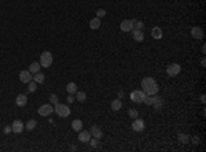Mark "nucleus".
Returning <instances> with one entry per match:
<instances>
[{"mask_svg":"<svg viewBox=\"0 0 206 152\" xmlns=\"http://www.w3.org/2000/svg\"><path fill=\"white\" fill-rule=\"evenodd\" d=\"M54 111H55V114L58 115V117H61V118H67V117L70 115V112H72L70 108H69V106H66V104H61V103L55 104Z\"/></svg>","mask_w":206,"mask_h":152,"instance_id":"obj_1","label":"nucleus"},{"mask_svg":"<svg viewBox=\"0 0 206 152\" xmlns=\"http://www.w3.org/2000/svg\"><path fill=\"white\" fill-rule=\"evenodd\" d=\"M52 60H54V58H52V54H51L50 51H44L41 55H40V64L44 69L50 67L51 64H52Z\"/></svg>","mask_w":206,"mask_h":152,"instance_id":"obj_2","label":"nucleus"},{"mask_svg":"<svg viewBox=\"0 0 206 152\" xmlns=\"http://www.w3.org/2000/svg\"><path fill=\"white\" fill-rule=\"evenodd\" d=\"M146 96H147V95H146L143 90H132L129 95L130 100L133 101V103H143Z\"/></svg>","mask_w":206,"mask_h":152,"instance_id":"obj_3","label":"nucleus"},{"mask_svg":"<svg viewBox=\"0 0 206 152\" xmlns=\"http://www.w3.org/2000/svg\"><path fill=\"white\" fill-rule=\"evenodd\" d=\"M181 71V66L179 63H170L166 67V74H168L169 77H176L179 76Z\"/></svg>","mask_w":206,"mask_h":152,"instance_id":"obj_4","label":"nucleus"},{"mask_svg":"<svg viewBox=\"0 0 206 152\" xmlns=\"http://www.w3.org/2000/svg\"><path fill=\"white\" fill-rule=\"evenodd\" d=\"M144 127H146V123H144L143 119H140L139 117L133 119V122H132V130H135V131H143Z\"/></svg>","mask_w":206,"mask_h":152,"instance_id":"obj_5","label":"nucleus"},{"mask_svg":"<svg viewBox=\"0 0 206 152\" xmlns=\"http://www.w3.org/2000/svg\"><path fill=\"white\" fill-rule=\"evenodd\" d=\"M54 112V107L51 106V104H43V106L38 107V114L41 115V117H48Z\"/></svg>","mask_w":206,"mask_h":152,"instance_id":"obj_6","label":"nucleus"},{"mask_svg":"<svg viewBox=\"0 0 206 152\" xmlns=\"http://www.w3.org/2000/svg\"><path fill=\"white\" fill-rule=\"evenodd\" d=\"M120 29H121V32H124V33L132 32V29H133V22H132V19H124V21L120 23Z\"/></svg>","mask_w":206,"mask_h":152,"instance_id":"obj_7","label":"nucleus"},{"mask_svg":"<svg viewBox=\"0 0 206 152\" xmlns=\"http://www.w3.org/2000/svg\"><path fill=\"white\" fill-rule=\"evenodd\" d=\"M33 80V74L29 71V70H22L19 73V81H21L22 84H28L30 81Z\"/></svg>","mask_w":206,"mask_h":152,"instance_id":"obj_8","label":"nucleus"},{"mask_svg":"<svg viewBox=\"0 0 206 152\" xmlns=\"http://www.w3.org/2000/svg\"><path fill=\"white\" fill-rule=\"evenodd\" d=\"M11 129H13V133H22L24 131V129H25V125L22 123V121H19V119H15L13 123H11Z\"/></svg>","mask_w":206,"mask_h":152,"instance_id":"obj_9","label":"nucleus"},{"mask_svg":"<svg viewBox=\"0 0 206 152\" xmlns=\"http://www.w3.org/2000/svg\"><path fill=\"white\" fill-rule=\"evenodd\" d=\"M158 90H160V86H158V84H157V81L154 82V84L148 85L147 88L143 89V92L146 93V95H158Z\"/></svg>","mask_w":206,"mask_h":152,"instance_id":"obj_10","label":"nucleus"},{"mask_svg":"<svg viewBox=\"0 0 206 152\" xmlns=\"http://www.w3.org/2000/svg\"><path fill=\"white\" fill-rule=\"evenodd\" d=\"M191 36H192L194 38H197V40H201V38H203V30H202V28H199V26H194V28H191Z\"/></svg>","mask_w":206,"mask_h":152,"instance_id":"obj_11","label":"nucleus"},{"mask_svg":"<svg viewBox=\"0 0 206 152\" xmlns=\"http://www.w3.org/2000/svg\"><path fill=\"white\" fill-rule=\"evenodd\" d=\"M15 104H17L18 107H25L26 104H28V96L24 95V93L18 95L17 99H15Z\"/></svg>","mask_w":206,"mask_h":152,"instance_id":"obj_12","label":"nucleus"},{"mask_svg":"<svg viewBox=\"0 0 206 152\" xmlns=\"http://www.w3.org/2000/svg\"><path fill=\"white\" fill-rule=\"evenodd\" d=\"M89 133H91L92 137H95V139H98V140H101L102 137H103V131H102L101 127H98V126L91 127V129H89Z\"/></svg>","mask_w":206,"mask_h":152,"instance_id":"obj_13","label":"nucleus"},{"mask_svg":"<svg viewBox=\"0 0 206 152\" xmlns=\"http://www.w3.org/2000/svg\"><path fill=\"white\" fill-rule=\"evenodd\" d=\"M151 37L154 40H161V38L164 37V33H162V29L158 28V26H154L151 29Z\"/></svg>","mask_w":206,"mask_h":152,"instance_id":"obj_14","label":"nucleus"},{"mask_svg":"<svg viewBox=\"0 0 206 152\" xmlns=\"http://www.w3.org/2000/svg\"><path fill=\"white\" fill-rule=\"evenodd\" d=\"M132 37L136 42H142L144 40V33L143 30H132Z\"/></svg>","mask_w":206,"mask_h":152,"instance_id":"obj_15","label":"nucleus"},{"mask_svg":"<svg viewBox=\"0 0 206 152\" xmlns=\"http://www.w3.org/2000/svg\"><path fill=\"white\" fill-rule=\"evenodd\" d=\"M91 133H89L88 130L87 131H81L80 130V133H78V140H80L81 143H89V140H91Z\"/></svg>","mask_w":206,"mask_h":152,"instance_id":"obj_16","label":"nucleus"},{"mask_svg":"<svg viewBox=\"0 0 206 152\" xmlns=\"http://www.w3.org/2000/svg\"><path fill=\"white\" fill-rule=\"evenodd\" d=\"M101 25H102L101 18H98V17L92 18V19L89 21V28H91V29H92V30H96V29H99V28H101Z\"/></svg>","mask_w":206,"mask_h":152,"instance_id":"obj_17","label":"nucleus"},{"mask_svg":"<svg viewBox=\"0 0 206 152\" xmlns=\"http://www.w3.org/2000/svg\"><path fill=\"white\" fill-rule=\"evenodd\" d=\"M110 107H111V110L113 111H120L122 107V101L121 99H114L111 103H110Z\"/></svg>","mask_w":206,"mask_h":152,"instance_id":"obj_18","label":"nucleus"},{"mask_svg":"<svg viewBox=\"0 0 206 152\" xmlns=\"http://www.w3.org/2000/svg\"><path fill=\"white\" fill-rule=\"evenodd\" d=\"M40 69H41V64H40V62H33V63L29 64V71L32 73V74H36V73L40 71Z\"/></svg>","mask_w":206,"mask_h":152,"instance_id":"obj_19","label":"nucleus"},{"mask_svg":"<svg viewBox=\"0 0 206 152\" xmlns=\"http://www.w3.org/2000/svg\"><path fill=\"white\" fill-rule=\"evenodd\" d=\"M72 129L74 131L83 130V121H81V119H74V121L72 122Z\"/></svg>","mask_w":206,"mask_h":152,"instance_id":"obj_20","label":"nucleus"},{"mask_svg":"<svg viewBox=\"0 0 206 152\" xmlns=\"http://www.w3.org/2000/svg\"><path fill=\"white\" fill-rule=\"evenodd\" d=\"M155 82V80L153 78V77H144L143 80H142V88H147L148 85H151V84H154Z\"/></svg>","mask_w":206,"mask_h":152,"instance_id":"obj_21","label":"nucleus"},{"mask_svg":"<svg viewBox=\"0 0 206 152\" xmlns=\"http://www.w3.org/2000/svg\"><path fill=\"white\" fill-rule=\"evenodd\" d=\"M66 90H67V93L74 95V93L77 92V84L76 82H69V84L66 85Z\"/></svg>","mask_w":206,"mask_h":152,"instance_id":"obj_22","label":"nucleus"},{"mask_svg":"<svg viewBox=\"0 0 206 152\" xmlns=\"http://www.w3.org/2000/svg\"><path fill=\"white\" fill-rule=\"evenodd\" d=\"M44 80H46V77H44V74H41L40 71L33 74V81H36L37 84H44Z\"/></svg>","mask_w":206,"mask_h":152,"instance_id":"obj_23","label":"nucleus"},{"mask_svg":"<svg viewBox=\"0 0 206 152\" xmlns=\"http://www.w3.org/2000/svg\"><path fill=\"white\" fill-rule=\"evenodd\" d=\"M157 97H158V95H147V96H146V99H144L143 103H146L147 106H153V103L155 101Z\"/></svg>","mask_w":206,"mask_h":152,"instance_id":"obj_24","label":"nucleus"},{"mask_svg":"<svg viewBox=\"0 0 206 152\" xmlns=\"http://www.w3.org/2000/svg\"><path fill=\"white\" fill-rule=\"evenodd\" d=\"M153 106H154V110L160 111L161 108H162V106H164V101H162V99H161V97L158 96V97L155 99V101L153 103Z\"/></svg>","mask_w":206,"mask_h":152,"instance_id":"obj_25","label":"nucleus"},{"mask_svg":"<svg viewBox=\"0 0 206 152\" xmlns=\"http://www.w3.org/2000/svg\"><path fill=\"white\" fill-rule=\"evenodd\" d=\"M132 22H133V29H132V30H143L144 29V23L142 21L132 19Z\"/></svg>","mask_w":206,"mask_h":152,"instance_id":"obj_26","label":"nucleus"},{"mask_svg":"<svg viewBox=\"0 0 206 152\" xmlns=\"http://www.w3.org/2000/svg\"><path fill=\"white\" fill-rule=\"evenodd\" d=\"M36 126H37V121L36 119H29L28 123L25 125V127L28 130H33V129H36Z\"/></svg>","mask_w":206,"mask_h":152,"instance_id":"obj_27","label":"nucleus"},{"mask_svg":"<svg viewBox=\"0 0 206 152\" xmlns=\"http://www.w3.org/2000/svg\"><path fill=\"white\" fill-rule=\"evenodd\" d=\"M179 141L181 144H188L190 143V136L185 133H179Z\"/></svg>","mask_w":206,"mask_h":152,"instance_id":"obj_28","label":"nucleus"},{"mask_svg":"<svg viewBox=\"0 0 206 152\" xmlns=\"http://www.w3.org/2000/svg\"><path fill=\"white\" fill-rule=\"evenodd\" d=\"M28 90H29V92H36V90H37V82H36V81H30V82H28Z\"/></svg>","mask_w":206,"mask_h":152,"instance_id":"obj_29","label":"nucleus"},{"mask_svg":"<svg viewBox=\"0 0 206 152\" xmlns=\"http://www.w3.org/2000/svg\"><path fill=\"white\" fill-rule=\"evenodd\" d=\"M76 99H77V101L84 103L87 100V95H85V92H76Z\"/></svg>","mask_w":206,"mask_h":152,"instance_id":"obj_30","label":"nucleus"},{"mask_svg":"<svg viewBox=\"0 0 206 152\" xmlns=\"http://www.w3.org/2000/svg\"><path fill=\"white\" fill-rule=\"evenodd\" d=\"M128 115H129L132 119H135V118H138V117H139V111L130 108V110H128Z\"/></svg>","mask_w":206,"mask_h":152,"instance_id":"obj_31","label":"nucleus"},{"mask_svg":"<svg viewBox=\"0 0 206 152\" xmlns=\"http://www.w3.org/2000/svg\"><path fill=\"white\" fill-rule=\"evenodd\" d=\"M89 144H91V147H92V148H98V145H99V140L95 139V137H91Z\"/></svg>","mask_w":206,"mask_h":152,"instance_id":"obj_32","label":"nucleus"},{"mask_svg":"<svg viewBox=\"0 0 206 152\" xmlns=\"http://www.w3.org/2000/svg\"><path fill=\"white\" fill-rule=\"evenodd\" d=\"M58 96H56V95H54V93H52V95H50V103L51 104H58Z\"/></svg>","mask_w":206,"mask_h":152,"instance_id":"obj_33","label":"nucleus"},{"mask_svg":"<svg viewBox=\"0 0 206 152\" xmlns=\"http://www.w3.org/2000/svg\"><path fill=\"white\" fill-rule=\"evenodd\" d=\"M96 17H98V18H103V17H106V10L99 8V10L96 11Z\"/></svg>","mask_w":206,"mask_h":152,"instance_id":"obj_34","label":"nucleus"},{"mask_svg":"<svg viewBox=\"0 0 206 152\" xmlns=\"http://www.w3.org/2000/svg\"><path fill=\"white\" fill-rule=\"evenodd\" d=\"M13 131V129H11V125H7V126H4V129H3V133L4 134H10Z\"/></svg>","mask_w":206,"mask_h":152,"instance_id":"obj_35","label":"nucleus"},{"mask_svg":"<svg viewBox=\"0 0 206 152\" xmlns=\"http://www.w3.org/2000/svg\"><path fill=\"white\" fill-rule=\"evenodd\" d=\"M74 100H76V97L73 96V95H70V93H69V96L66 97V101H67V103H69V104H72V103H73V101H74Z\"/></svg>","mask_w":206,"mask_h":152,"instance_id":"obj_36","label":"nucleus"},{"mask_svg":"<svg viewBox=\"0 0 206 152\" xmlns=\"http://www.w3.org/2000/svg\"><path fill=\"white\" fill-rule=\"evenodd\" d=\"M190 141H192L194 144H199V143H201V139H199L198 136H194L192 139H190Z\"/></svg>","mask_w":206,"mask_h":152,"instance_id":"obj_37","label":"nucleus"},{"mask_svg":"<svg viewBox=\"0 0 206 152\" xmlns=\"http://www.w3.org/2000/svg\"><path fill=\"white\" fill-rule=\"evenodd\" d=\"M117 96H118V99H124V96H125V95H124V92H122V90H120V92L117 93Z\"/></svg>","mask_w":206,"mask_h":152,"instance_id":"obj_38","label":"nucleus"},{"mask_svg":"<svg viewBox=\"0 0 206 152\" xmlns=\"http://www.w3.org/2000/svg\"><path fill=\"white\" fill-rule=\"evenodd\" d=\"M201 64H202V66H203V67H205V66H206V59H205V58H202V60H201Z\"/></svg>","mask_w":206,"mask_h":152,"instance_id":"obj_39","label":"nucleus"},{"mask_svg":"<svg viewBox=\"0 0 206 152\" xmlns=\"http://www.w3.org/2000/svg\"><path fill=\"white\" fill-rule=\"evenodd\" d=\"M201 101H202V103H205V101H206V96H205V95H201Z\"/></svg>","mask_w":206,"mask_h":152,"instance_id":"obj_40","label":"nucleus"},{"mask_svg":"<svg viewBox=\"0 0 206 152\" xmlns=\"http://www.w3.org/2000/svg\"><path fill=\"white\" fill-rule=\"evenodd\" d=\"M201 51H202V54L205 55V52H206V47H205V45H202V49H201Z\"/></svg>","mask_w":206,"mask_h":152,"instance_id":"obj_41","label":"nucleus"},{"mask_svg":"<svg viewBox=\"0 0 206 152\" xmlns=\"http://www.w3.org/2000/svg\"><path fill=\"white\" fill-rule=\"evenodd\" d=\"M70 149H72V151H76L77 147H76V145H72V147H70Z\"/></svg>","mask_w":206,"mask_h":152,"instance_id":"obj_42","label":"nucleus"}]
</instances>
